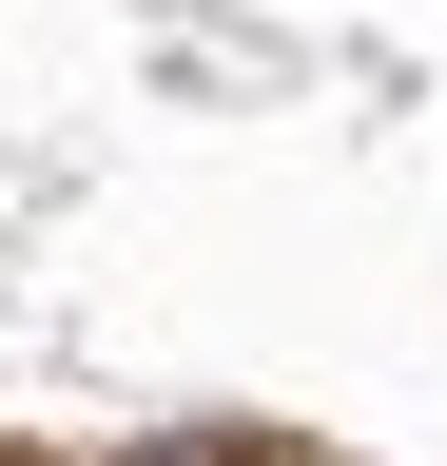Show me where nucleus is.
I'll return each mask as SVG.
<instances>
[]
</instances>
